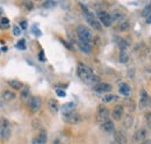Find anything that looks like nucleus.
<instances>
[{"mask_svg": "<svg viewBox=\"0 0 151 144\" xmlns=\"http://www.w3.org/2000/svg\"><path fill=\"white\" fill-rule=\"evenodd\" d=\"M77 74L86 84L87 80L94 76V72H93V70L90 66H87V65H85L83 63H79L78 66H77Z\"/></svg>", "mask_w": 151, "mask_h": 144, "instance_id": "f257e3e1", "label": "nucleus"}, {"mask_svg": "<svg viewBox=\"0 0 151 144\" xmlns=\"http://www.w3.org/2000/svg\"><path fill=\"white\" fill-rule=\"evenodd\" d=\"M80 7L83 8V11H84V13H85V17H86V21H87V23L93 28V29H95V30H101L102 29V26H101V23L99 22V20L95 18L94 14L93 13H91L84 5H81L80 4Z\"/></svg>", "mask_w": 151, "mask_h": 144, "instance_id": "f03ea898", "label": "nucleus"}, {"mask_svg": "<svg viewBox=\"0 0 151 144\" xmlns=\"http://www.w3.org/2000/svg\"><path fill=\"white\" fill-rule=\"evenodd\" d=\"M11 135H12V128H11L8 120L1 119L0 120V140L8 141Z\"/></svg>", "mask_w": 151, "mask_h": 144, "instance_id": "7ed1b4c3", "label": "nucleus"}, {"mask_svg": "<svg viewBox=\"0 0 151 144\" xmlns=\"http://www.w3.org/2000/svg\"><path fill=\"white\" fill-rule=\"evenodd\" d=\"M77 35L79 37V41L80 42L90 43L91 40H92V33H91V30L87 27L81 26V24L77 27Z\"/></svg>", "mask_w": 151, "mask_h": 144, "instance_id": "20e7f679", "label": "nucleus"}, {"mask_svg": "<svg viewBox=\"0 0 151 144\" xmlns=\"http://www.w3.org/2000/svg\"><path fill=\"white\" fill-rule=\"evenodd\" d=\"M62 117H63L64 122L70 123V125H77V123L80 122V115L77 114L75 110H72V112H68V113H63Z\"/></svg>", "mask_w": 151, "mask_h": 144, "instance_id": "39448f33", "label": "nucleus"}, {"mask_svg": "<svg viewBox=\"0 0 151 144\" xmlns=\"http://www.w3.org/2000/svg\"><path fill=\"white\" fill-rule=\"evenodd\" d=\"M96 18L99 20V22H100L101 24H104L105 27H109V26H112V23H113V20H112L111 14L107 13L106 11H99V12L96 13Z\"/></svg>", "mask_w": 151, "mask_h": 144, "instance_id": "423d86ee", "label": "nucleus"}, {"mask_svg": "<svg viewBox=\"0 0 151 144\" xmlns=\"http://www.w3.org/2000/svg\"><path fill=\"white\" fill-rule=\"evenodd\" d=\"M27 105L32 113H37L42 108V99L40 96H32L27 102Z\"/></svg>", "mask_w": 151, "mask_h": 144, "instance_id": "0eeeda50", "label": "nucleus"}, {"mask_svg": "<svg viewBox=\"0 0 151 144\" xmlns=\"http://www.w3.org/2000/svg\"><path fill=\"white\" fill-rule=\"evenodd\" d=\"M151 106V98L150 95L147 93L145 90L141 91V95H139V108L142 109H147Z\"/></svg>", "mask_w": 151, "mask_h": 144, "instance_id": "6e6552de", "label": "nucleus"}, {"mask_svg": "<svg viewBox=\"0 0 151 144\" xmlns=\"http://www.w3.org/2000/svg\"><path fill=\"white\" fill-rule=\"evenodd\" d=\"M108 119H109V110L104 106H100L98 109V113H96V121L101 125L102 122H105Z\"/></svg>", "mask_w": 151, "mask_h": 144, "instance_id": "1a4fd4ad", "label": "nucleus"}, {"mask_svg": "<svg viewBox=\"0 0 151 144\" xmlns=\"http://www.w3.org/2000/svg\"><path fill=\"white\" fill-rule=\"evenodd\" d=\"M147 136H148L147 129H145V128H141V129H138V130L135 132V135L132 136V141H134V142H139V143H142L143 141L147 140Z\"/></svg>", "mask_w": 151, "mask_h": 144, "instance_id": "9d476101", "label": "nucleus"}, {"mask_svg": "<svg viewBox=\"0 0 151 144\" xmlns=\"http://www.w3.org/2000/svg\"><path fill=\"white\" fill-rule=\"evenodd\" d=\"M114 140L115 144H127V135L123 130L114 131Z\"/></svg>", "mask_w": 151, "mask_h": 144, "instance_id": "9b49d317", "label": "nucleus"}, {"mask_svg": "<svg viewBox=\"0 0 151 144\" xmlns=\"http://www.w3.org/2000/svg\"><path fill=\"white\" fill-rule=\"evenodd\" d=\"M124 114V108L122 105H116L112 110V116L115 121H120Z\"/></svg>", "mask_w": 151, "mask_h": 144, "instance_id": "f8f14e48", "label": "nucleus"}, {"mask_svg": "<svg viewBox=\"0 0 151 144\" xmlns=\"http://www.w3.org/2000/svg\"><path fill=\"white\" fill-rule=\"evenodd\" d=\"M112 85H109V84H107V83H99L96 86H94V91L95 93H99V94H101V93H108V92H111L112 91Z\"/></svg>", "mask_w": 151, "mask_h": 144, "instance_id": "ddd939ff", "label": "nucleus"}, {"mask_svg": "<svg viewBox=\"0 0 151 144\" xmlns=\"http://www.w3.org/2000/svg\"><path fill=\"white\" fill-rule=\"evenodd\" d=\"M47 140H48V135H47L45 130H41L37 136L33 140V144H45Z\"/></svg>", "mask_w": 151, "mask_h": 144, "instance_id": "4468645a", "label": "nucleus"}, {"mask_svg": "<svg viewBox=\"0 0 151 144\" xmlns=\"http://www.w3.org/2000/svg\"><path fill=\"white\" fill-rule=\"evenodd\" d=\"M101 129L104 130V131H106V132H114V130H115V126H114V122L111 120V119H108V120H106L105 122H102L101 125Z\"/></svg>", "mask_w": 151, "mask_h": 144, "instance_id": "2eb2a0df", "label": "nucleus"}, {"mask_svg": "<svg viewBox=\"0 0 151 144\" xmlns=\"http://www.w3.org/2000/svg\"><path fill=\"white\" fill-rule=\"evenodd\" d=\"M119 92H120V94L123 95V96H129V95L132 94V87H130L128 84L122 83V84H120V86H119Z\"/></svg>", "mask_w": 151, "mask_h": 144, "instance_id": "dca6fc26", "label": "nucleus"}, {"mask_svg": "<svg viewBox=\"0 0 151 144\" xmlns=\"http://www.w3.org/2000/svg\"><path fill=\"white\" fill-rule=\"evenodd\" d=\"M20 95H21V100H22L23 102H28L29 99L32 98V96H30V89H29L28 86L23 87L22 91H21V93H20Z\"/></svg>", "mask_w": 151, "mask_h": 144, "instance_id": "f3484780", "label": "nucleus"}, {"mask_svg": "<svg viewBox=\"0 0 151 144\" xmlns=\"http://www.w3.org/2000/svg\"><path fill=\"white\" fill-rule=\"evenodd\" d=\"M48 107H49V110H50L52 114H57L58 110H59L58 102H57L55 99H49V101H48Z\"/></svg>", "mask_w": 151, "mask_h": 144, "instance_id": "a211bd4d", "label": "nucleus"}, {"mask_svg": "<svg viewBox=\"0 0 151 144\" xmlns=\"http://www.w3.org/2000/svg\"><path fill=\"white\" fill-rule=\"evenodd\" d=\"M1 96H2V98H4V100L7 102V101H12V100H14V99H15V93H14L13 91L5 90V91H2Z\"/></svg>", "mask_w": 151, "mask_h": 144, "instance_id": "6ab92c4d", "label": "nucleus"}, {"mask_svg": "<svg viewBox=\"0 0 151 144\" xmlns=\"http://www.w3.org/2000/svg\"><path fill=\"white\" fill-rule=\"evenodd\" d=\"M79 49L83 51V53H85V54H91V51H92V47H91V44L90 43H86V42H80L79 41Z\"/></svg>", "mask_w": 151, "mask_h": 144, "instance_id": "aec40b11", "label": "nucleus"}, {"mask_svg": "<svg viewBox=\"0 0 151 144\" xmlns=\"http://www.w3.org/2000/svg\"><path fill=\"white\" fill-rule=\"evenodd\" d=\"M116 100H117V96L112 94V93H107L102 96V102L104 104H111V102H114Z\"/></svg>", "mask_w": 151, "mask_h": 144, "instance_id": "412c9836", "label": "nucleus"}, {"mask_svg": "<svg viewBox=\"0 0 151 144\" xmlns=\"http://www.w3.org/2000/svg\"><path fill=\"white\" fill-rule=\"evenodd\" d=\"M129 29H130V23H129V21H122V22L117 26V30L121 32V33L128 32Z\"/></svg>", "mask_w": 151, "mask_h": 144, "instance_id": "4be33fe9", "label": "nucleus"}, {"mask_svg": "<svg viewBox=\"0 0 151 144\" xmlns=\"http://www.w3.org/2000/svg\"><path fill=\"white\" fill-rule=\"evenodd\" d=\"M8 85L15 91H19L21 89H23V84L21 81H19V80H15V79L14 80H9L8 81Z\"/></svg>", "mask_w": 151, "mask_h": 144, "instance_id": "5701e85b", "label": "nucleus"}, {"mask_svg": "<svg viewBox=\"0 0 151 144\" xmlns=\"http://www.w3.org/2000/svg\"><path fill=\"white\" fill-rule=\"evenodd\" d=\"M116 43H117L119 48L121 49V51H126V50H127V48L129 47L128 42H127L126 40H123V38H116Z\"/></svg>", "mask_w": 151, "mask_h": 144, "instance_id": "b1692460", "label": "nucleus"}, {"mask_svg": "<svg viewBox=\"0 0 151 144\" xmlns=\"http://www.w3.org/2000/svg\"><path fill=\"white\" fill-rule=\"evenodd\" d=\"M132 122H134V119H132V116L130 115V114H128V115L124 116V121H123V126H124V128L129 129V128L132 126Z\"/></svg>", "mask_w": 151, "mask_h": 144, "instance_id": "393cba45", "label": "nucleus"}, {"mask_svg": "<svg viewBox=\"0 0 151 144\" xmlns=\"http://www.w3.org/2000/svg\"><path fill=\"white\" fill-rule=\"evenodd\" d=\"M113 22H119V21H122L124 19V15L121 13V12H114L113 14H111Z\"/></svg>", "mask_w": 151, "mask_h": 144, "instance_id": "a878e982", "label": "nucleus"}, {"mask_svg": "<svg viewBox=\"0 0 151 144\" xmlns=\"http://www.w3.org/2000/svg\"><path fill=\"white\" fill-rule=\"evenodd\" d=\"M128 59H129V55L127 51H121V54L119 56V60L121 62V63H127L128 62Z\"/></svg>", "mask_w": 151, "mask_h": 144, "instance_id": "bb28decb", "label": "nucleus"}, {"mask_svg": "<svg viewBox=\"0 0 151 144\" xmlns=\"http://www.w3.org/2000/svg\"><path fill=\"white\" fill-rule=\"evenodd\" d=\"M73 107H75V104H73V102H69V104L64 105V106H63V113L72 112V110H73Z\"/></svg>", "mask_w": 151, "mask_h": 144, "instance_id": "cd10ccee", "label": "nucleus"}, {"mask_svg": "<svg viewBox=\"0 0 151 144\" xmlns=\"http://www.w3.org/2000/svg\"><path fill=\"white\" fill-rule=\"evenodd\" d=\"M0 24H1V27H4L5 29L8 28V27H9V21H8V19L1 18V20H0Z\"/></svg>", "mask_w": 151, "mask_h": 144, "instance_id": "c85d7f7f", "label": "nucleus"}, {"mask_svg": "<svg viewBox=\"0 0 151 144\" xmlns=\"http://www.w3.org/2000/svg\"><path fill=\"white\" fill-rule=\"evenodd\" d=\"M17 48L20 49V50H24V49H26V41H24V40L19 41L18 44H17Z\"/></svg>", "mask_w": 151, "mask_h": 144, "instance_id": "c756f323", "label": "nucleus"}, {"mask_svg": "<svg viewBox=\"0 0 151 144\" xmlns=\"http://www.w3.org/2000/svg\"><path fill=\"white\" fill-rule=\"evenodd\" d=\"M150 13H151V4H149L148 6H145V8L143 11V15L145 17V15H149Z\"/></svg>", "mask_w": 151, "mask_h": 144, "instance_id": "7c9ffc66", "label": "nucleus"}, {"mask_svg": "<svg viewBox=\"0 0 151 144\" xmlns=\"http://www.w3.org/2000/svg\"><path fill=\"white\" fill-rule=\"evenodd\" d=\"M13 34H14V36H19L21 34V28L18 26H14L13 27Z\"/></svg>", "mask_w": 151, "mask_h": 144, "instance_id": "2f4dec72", "label": "nucleus"}, {"mask_svg": "<svg viewBox=\"0 0 151 144\" xmlns=\"http://www.w3.org/2000/svg\"><path fill=\"white\" fill-rule=\"evenodd\" d=\"M6 106V101L4 100V98L0 95V109H2V108Z\"/></svg>", "mask_w": 151, "mask_h": 144, "instance_id": "473e14b6", "label": "nucleus"}, {"mask_svg": "<svg viewBox=\"0 0 151 144\" xmlns=\"http://www.w3.org/2000/svg\"><path fill=\"white\" fill-rule=\"evenodd\" d=\"M57 95L60 96V98H64L66 94H65V92H64L63 90H57Z\"/></svg>", "mask_w": 151, "mask_h": 144, "instance_id": "72a5a7b5", "label": "nucleus"}, {"mask_svg": "<svg viewBox=\"0 0 151 144\" xmlns=\"http://www.w3.org/2000/svg\"><path fill=\"white\" fill-rule=\"evenodd\" d=\"M20 26H21V29H27V27H28V23H27V21H21Z\"/></svg>", "mask_w": 151, "mask_h": 144, "instance_id": "f704fd0d", "label": "nucleus"}, {"mask_svg": "<svg viewBox=\"0 0 151 144\" xmlns=\"http://www.w3.org/2000/svg\"><path fill=\"white\" fill-rule=\"evenodd\" d=\"M147 125H148V127L151 129V114H149V115L147 116Z\"/></svg>", "mask_w": 151, "mask_h": 144, "instance_id": "c9c22d12", "label": "nucleus"}, {"mask_svg": "<svg viewBox=\"0 0 151 144\" xmlns=\"http://www.w3.org/2000/svg\"><path fill=\"white\" fill-rule=\"evenodd\" d=\"M55 5H56V2H45V4H43L44 7H52Z\"/></svg>", "mask_w": 151, "mask_h": 144, "instance_id": "e433bc0d", "label": "nucleus"}, {"mask_svg": "<svg viewBox=\"0 0 151 144\" xmlns=\"http://www.w3.org/2000/svg\"><path fill=\"white\" fill-rule=\"evenodd\" d=\"M24 6L28 8V11L33 9V4H32V2H24Z\"/></svg>", "mask_w": 151, "mask_h": 144, "instance_id": "4c0bfd02", "label": "nucleus"}, {"mask_svg": "<svg viewBox=\"0 0 151 144\" xmlns=\"http://www.w3.org/2000/svg\"><path fill=\"white\" fill-rule=\"evenodd\" d=\"M38 58H40V60H42V62H44V60H45V58L43 57V51H41V53H40V57H38Z\"/></svg>", "mask_w": 151, "mask_h": 144, "instance_id": "58836bf2", "label": "nucleus"}, {"mask_svg": "<svg viewBox=\"0 0 151 144\" xmlns=\"http://www.w3.org/2000/svg\"><path fill=\"white\" fill-rule=\"evenodd\" d=\"M141 144H151V140H145V141H143Z\"/></svg>", "mask_w": 151, "mask_h": 144, "instance_id": "ea45409f", "label": "nucleus"}, {"mask_svg": "<svg viewBox=\"0 0 151 144\" xmlns=\"http://www.w3.org/2000/svg\"><path fill=\"white\" fill-rule=\"evenodd\" d=\"M147 22H148V23H151V15H149V17H148V20H147Z\"/></svg>", "mask_w": 151, "mask_h": 144, "instance_id": "a19ab883", "label": "nucleus"}, {"mask_svg": "<svg viewBox=\"0 0 151 144\" xmlns=\"http://www.w3.org/2000/svg\"><path fill=\"white\" fill-rule=\"evenodd\" d=\"M0 14H1V8H0Z\"/></svg>", "mask_w": 151, "mask_h": 144, "instance_id": "79ce46f5", "label": "nucleus"}]
</instances>
